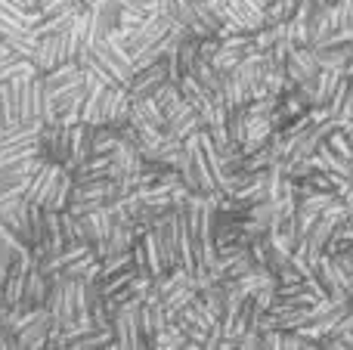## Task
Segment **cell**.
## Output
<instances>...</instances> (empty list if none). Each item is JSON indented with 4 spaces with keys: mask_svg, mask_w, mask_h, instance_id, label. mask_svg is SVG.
Masks as SVG:
<instances>
[{
    "mask_svg": "<svg viewBox=\"0 0 353 350\" xmlns=\"http://www.w3.org/2000/svg\"><path fill=\"white\" fill-rule=\"evenodd\" d=\"M84 103H81V121L90 127L103 124H128L130 112V93L124 87H112L97 81L93 74L84 72Z\"/></svg>",
    "mask_w": 353,
    "mask_h": 350,
    "instance_id": "cell-4",
    "label": "cell"
},
{
    "mask_svg": "<svg viewBox=\"0 0 353 350\" xmlns=\"http://www.w3.org/2000/svg\"><path fill=\"white\" fill-rule=\"evenodd\" d=\"M128 124L137 136H146V134H161L165 127V115H161L159 103L155 96H140V99H130V112H128Z\"/></svg>",
    "mask_w": 353,
    "mask_h": 350,
    "instance_id": "cell-9",
    "label": "cell"
},
{
    "mask_svg": "<svg viewBox=\"0 0 353 350\" xmlns=\"http://www.w3.org/2000/svg\"><path fill=\"white\" fill-rule=\"evenodd\" d=\"M304 350H325L319 341H304Z\"/></svg>",
    "mask_w": 353,
    "mask_h": 350,
    "instance_id": "cell-23",
    "label": "cell"
},
{
    "mask_svg": "<svg viewBox=\"0 0 353 350\" xmlns=\"http://www.w3.org/2000/svg\"><path fill=\"white\" fill-rule=\"evenodd\" d=\"M236 350H263L261 347V332H257V329H248V332L236 341Z\"/></svg>",
    "mask_w": 353,
    "mask_h": 350,
    "instance_id": "cell-17",
    "label": "cell"
},
{
    "mask_svg": "<svg viewBox=\"0 0 353 350\" xmlns=\"http://www.w3.org/2000/svg\"><path fill=\"white\" fill-rule=\"evenodd\" d=\"M282 338H285V332H261V347L263 350H285V344H282Z\"/></svg>",
    "mask_w": 353,
    "mask_h": 350,
    "instance_id": "cell-18",
    "label": "cell"
},
{
    "mask_svg": "<svg viewBox=\"0 0 353 350\" xmlns=\"http://www.w3.org/2000/svg\"><path fill=\"white\" fill-rule=\"evenodd\" d=\"M115 198H121V180H74L65 211H72L74 217H84L112 205Z\"/></svg>",
    "mask_w": 353,
    "mask_h": 350,
    "instance_id": "cell-8",
    "label": "cell"
},
{
    "mask_svg": "<svg viewBox=\"0 0 353 350\" xmlns=\"http://www.w3.org/2000/svg\"><path fill=\"white\" fill-rule=\"evenodd\" d=\"M43 19H74L84 6V0H37Z\"/></svg>",
    "mask_w": 353,
    "mask_h": 350,
    "instance_id": "cell-14",
    "label": "cell"
},
{
    "mask_svg": "<svg viewBox=\"0 0 353 350\" xmlns=\"http://www.w3.org/2000/svg\"><path fill=\"white\" fill-rule=\"evenodd\" d=\"M313 53H316V62L319 68H332V72H344L353 56L350 47H332V43H319V47H313Z\"/></svg>",
    "mask_w": 353,
    "mask_h": 350,
    "instance_id": "cell-13",
    "label": "cell"
},
{
    "mask_svg": "<svg viewBox=\"0 0 353 350\" xmlns=\"http://www.w3.org/2000/svg\"><path fill=\"white\" fill-rule=\"evenodd\" d=\"M72 186H74L72 171H65L62 165H53V161H41V167L28 177L25 202L37 205L43 211H65L68 198H72Z\"/></svg>",
    "mask_w": 353,
    "mask_h": 350,
    "instance_id": "cell-5",
    "label": "cell"
},
{
    "mask_svg": "<svg viewBox=\"0 0 353 350\" xmlns=\"http://www.w3.org/2000/svg\"><path fill=\"white\" fill-rule=\"evenodd\" d=\"M353 121V81H350V90H347V99H344V112H341V124Z\"/></svg>",
    "mask_w": 353,
    "mask_h": 350,
    "instance_id": "cell-20",
    "label": "cell"
},
{
    "mask_svg": "<svg viewBox=\"0 0 353 350\" xmlns=\"http://www.w3.org/2000/svg\"><path fill=\"white\" fill-rule=\"evenodd\" d=\"M205 6L220 19V22H223V12H226V6H230V0H205Z\"/></svg>",
    "mask_w": 353,
    "mask_h": 350,
    "instance_id": "cell-19",
    "label": "cell"
},
{
    "mask_svg": "<svg viewBox=\"0 0 353 350\" xmlns=\"http://www.w3.org/2000/svg\"><path fill=\"white\" fill-rule=\"evenodd\" d=\"M43 78V96H47V121L78 124L81 103H84V68L81 62H62L50 68Z\"/></svg>",
    "mask_w": 353,
    "mask_h": 350,
    "instance_id": "cell-1",
    "label": "cell"
},
{
    "mask_svg": "<svg viewBox=\"0 0 353 350\" xmlns=\"http://www.w3.org/2000/svg\"><path fill=\"white\" fill-rule=\"evenodd\" d=\"M325 19H329V28H350L353 25V0H335V3H325Z\"/></svg>",
    "mask_w": 353,
    "mask_h": 350,
    "instance_id": "cell-15",
    "label": "cell"
},
{
    "mask_svg": "<svg viewBox=\"0 0 353 350\" xmlns=\"http://www.w3.org/2000/svg\"><path fill=\"white\" fill-rule=\"evenodd\" d=\"M93 155V127L84 121L78 124H59L43 121L41 127V158L62 165L65 171H78Z\"/></svg>",
    "mask_w": 353,
    "mask_h": 350,
    "instance_id": "cell-2",
    "label": "cell"
},
{
    "mask_svg": "<svg viewBox=\"0 0 353 350\" xmlns=\"http://www.w3.org/2000/svg\"><path fill=\"white\" fill-rule=\"evenodd\" d=\"M344 78V72H332V68H319L316 72V78H310L301 90H304V96H307V103L310 105H316V109H323V105H329V99H332V93H335V87H338V81Z\"/></svg>",
    "mask_w": 353,
    "mask_h": 350,
    "instance_id": "cell-12",
    "label": "cell"
},
{
    "mask_svg": "<svg viewBox=\"0 0 353 350\" xmlns=\"http://www.w3.org/2000/svg\"><path fill=\"white\" fill-rule=\"evenodd\" d=\"M323 146H329L335 155H341L344 161H350V165H353V140L347 136V130H344V127H335V130H332V134L325 136Z\"/></svg>",
    "mask_w": 353,
    "mask_h": 350,
    "instance_id": "cell-16",
    "label": "cell"
},
{
    "mask_svg": "<svg viewBox=\"0 0 353 350\" xmlns=\"http://www.w3.org/2000/svg\"><path fill=\"white\" fill-rule=\"evenodd\" d=\"M282 344H285V350H304V338H298L294 332H285Z\"/></svg>",
    "mask_w": 353,
    "mask_h": 350,
    "instance_id": "cell-21",
    "label": "cell"
},
{
    "mask_svg": "<svg viewBox=\"0 0 353 350\" xmlns=\"http://www.w3.org/2000/svg\"><path fill=\"white\" fill-rule=\"evenodd\" d=\"M41 267L50 279L62 276V279H78V282H97L99 270H103V260H99V254L93 251V245L74 242V245H65L62 251L43 258Z\"/></svg>",
    "mask_w": 353,
    "mask_h": 350,
    "instance_id": "cell-6",
    "label": "cell"
},
{
    "mask_svg": "<svg viewBox=\"0 0 353 350\" xmlns=\"http://www.w3.org/2000/svg\"><path fill=\"white\" fill-rule=\"evenodd\" d=\"M168 65H165V59L161 62H152V65H146V68H137L134 72V78H130V84H128V93H130V99H140V96H155V93L161 90V87L168 84Z\"/></svg>",
    "mask_w": 353,
    "mask_h": 350,
    "instance_id": "cell-10",
    "label": "cell"
},
{
    "mask_svg": "<svg viewBox=\"0 0 353 350\" xmlns=\"http://www.w3.org/2000/svg\"><path fill=\"white\" fill-rule=\"evenodd\" d=\"M319 72V62L313 47H294L285 59V78L292 87H304L310 78H316Z\"/></svg>",
    "mask_w": 353,
    "mask_h": 350,
    "instance_id": "cell-11",
    "label": "cell"
},
{
    "mask_svg": "<svg viewBox=\"0 0 353 350\" xmlns=\"http://www.w3.org/2000/svg\"><path fill=\"white\" fill-rule=\"evenodd\" d=\"M338 338H341V341H344V344H347V347L353 350V332H344V335H338Z\"/></svg>",
    "mask_w": 353,
    "mask_h": 350,
    "instance_id": "cell-22",
    "label": "cell"
},
{
    "mask_svg": "<svg viewBox=\"0 0 353 350\" xmlns=\"http://www.w3.org/2000/svg\"><path fill=\"white\" fill-rule=\"evenodd\" d=\"M41 22L43 12L37 0H0V41L25 59L34 56Z\"/></svg>",
    "mask_w": 353,
    "mask_h": 350,
    "instance_id": "cell-3",
    "label": "cell"
},
{
    "mask_svg": "<svg viewBox=\"0 0 353 350\" xmlns=\"http://www.w3.org/2000/svg\"><path fill=\"white\" fill-rule=\"evenodd\" d=\"M155 103H159L161 115H165L168 134H174L176 140H189L192 134H199V130H201L199 115H195L192 105L183 99L180 87H176L174 81H168V84L161 87L159 93H155Z\"/></svg>",
    "mask_w": 353,
    "mask_h": 350,
    "instance_id": "cell-7",
    "label": "cell"
}]
</instances>
